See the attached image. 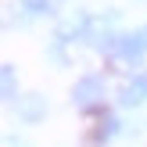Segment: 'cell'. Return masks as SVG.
Returning a JSON list of instances; mask_svg holds the SVG:
<instances>
[{
  "label": "cell",
  "instance_id": "obj_1",
  "mask_svg": "<svg viewBox=\"0 0 147 147\" xmlns=\"http://www.w3.org/2000/svg\"><path fill=\"white\" fill-rule=\"evenodd\" d=\"M72 100H76L83 111H90V108H97L100 100H104V83H100L97 76H83L76 86H72Z\"/></svg>",
  "mask_w": 147,
  "mask_h": 147
},
{
  "label": "cell",
  "instance_id": "obj_2",
  "mask_svg": "<svg viewBox=\"0 0 147 147\" xmlns=\"http://www.w3.org/2000/svg\"><path fill=\"white\" fill-rule=\"evenodd\" d=\"M119 100H122L126 108H140V104H147V76H144V72L122 83V90H119Z\"/></svg>",
  "mask_w": 147,
  "mask_h": 147
},
{
  "label": "cell",
  "instance_id": "obj_3",
  "mask_svg": "<svg viewBox=\"0 0 147 147\" xmlns=\"http://www.w3.org/2000/svg\"><path fill=\"white\" fill-rule=\"evenodd\" d=\"M119 54L129 57V61H140L147 54V29L144 32H122L119 36Z\"/></svg>",
  "mask_w": 147,
  "mask_h": 147
},
{
  "label": "cell",
  "instance_id": "obj_4",
  "mask_svg": "<svg viewBox=\"0 0 147 147\" xmlns=\"http://www.w3.org/2000/svg\"><path fill=\"white\" fill-rule=\"evenodd\" d=\"M18 115H22L25 122H40L43 115H47L43 97H36V93H32V97H22V100H18Z\"/></svg>",
  "mask_w": 147,
  "mask_h": 147
},
{
  "label": "cell",
  "instance_id": "obj_5",
  "mask_svg": "<svg viewBox=\"0 0 147 147\" xmlns=\"http://www.w3.org/2000/svg\"><path fill=\"white\" fill-rule=\"evenodd\" d=\"M4 97L14 100L18 93H14V65H4Z\"/></svg>",
  "mask_w": 147,
  "mask_h": 147
},
{
  "label": "cell",
  "instance_id": "obj_6",
  "mask_svg": "<svg viewBox=\"0 0 147 147\" xmlns=\"http://www.w3.org/2000/svg\"><path fill=\"white\" fill-rule=\"evenodd\" d=\"M29 14H50V0H22Z\"/></svg>",
  "mask_w": 147,
  "mask_h": 147
},
{
  "label": "cell",
  "instance_id": "obj_7",
  "mask_svg": "<svg viewBox=\"0 0 147 147\" xmlns=\"http://www.w3.org/2000/svg\"><path fill=\"white\" fill-rule=\"evenodd\" d=\"M115 129H119V122H115V119H104V122H100V129H97V140H111Z\"/></svg>",
  "mask_w": 147,
  "mask_h": 147
}]
</instances>
